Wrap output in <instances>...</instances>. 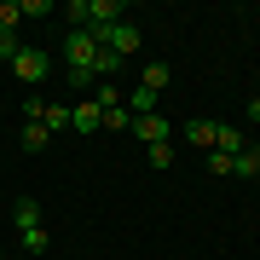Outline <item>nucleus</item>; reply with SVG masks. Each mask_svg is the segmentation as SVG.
Returning a JSON list of instances; mask_svg holds the SVG:
<instances>
[{
	"label": "nucleus",
	"instance_id": "1",
	"mask_svg": "<svg viewBox=\"0 0 260 260\" xmlns=\"http://www.w3.org/2000/svg\"><path fill=\"white\" fill-rule=\"evenodd\" d=\"M64 64H70V81L75 87H93V64H99V41L87 29H70L64 35Z\"/></svg>",
	"mask_w": 260,
	"mask_h": 260
},
{
	"label": "nucleus",
	"instance_id": "2",
	"mask_svg": "<svg viewBox=\"0 0 260 260\" xmlns=\"http://www.w3.org/2000/svg\"><path fill=\"white\" fill-rule=\"evenodd\" d=\"M99 47H104V52H116V58H133V52H139V23H127V18L110 23V29L99 35Z\"/></svg>",
	"mask_w": 260,
	"mask_h": 260
},
{
	"label": "nucleus",
	"instance_id": "3",
	"mask_svg": "<svg viewBox=\"0 0 260 260\" xmlns=\"http://www.w3.org/2000/svg\"><path fill=\"white\" fill-rule=\"evenodd\" d=\"M133 133H139L145 145H168L174 139V121H168L162 110H150V116H133Z\"/></svg>",
	"mask_w": 260,
	"mask_h": 260
},
{
	"label": "nucleus",
	"instance_id": "4",
	"mask_svg": "<svg viewBox=\"0 0 260 260\" xmlns=\"http://www.w3.org/2000/svg\"><path fill=\"white\" fill-rule=\"evenodd\" d=\"M12 70H18V81H29V87L47 81V52H41V47H23L18 58H12Z\"/></svg>",
	"mask_w": 260,
	"mask_h": 260
},
{
	"label": "nucleus",
	"instance_id": "5",
	"mask_svg": "<svg viewBox=\"0 0 260 260\" xmlns=\"http://www.w3.org/2000/svg\"><path fill=\"white\" fill-rule=\"evenodd\" d=\"M104 127V110H99V99H81V104H70V133H99Z\"/></svg>",
	"mask_w": 260,
	"mask_h": 260
},
{
	"label": "nucleus",
	"instance_id": "6",
	"mask_svg": "<svg viewBox=\"0 0 260 260\" xmlns=\"http://www.w3.org/2000/svg\"><path fill=\"white\" fill-rule=\"evenodd\" d=\"M18 243H23V254H29V260H47V249H52V243H47V225H23Z\"/></svg>",
	"mask_w": 260,
	"mask_h": 260
},
{
	"label": "nucleus",
	"instance_id": "7",
	"mask_svg": "<svg viewBox=\"0 0 260 260\" xmlns=\"http://www.w3.org/2000/svg\"><path fill=\"white\" fill-rule=\"evenodd\" d=\"M214 127H220V121H208V116L185 121V145H197V150H214Z\"/></svg>",
	"mask_w": 260,
	"mask_h": 260
},
{
	"label": "nucleus",
	"instance_id": "8",
	"mask_svg": "<svg viewBox=\"0 0 260 260\" xmlns=\"http://www.w3.org/2000/svg\"><path fill=\"white\" fill-rule=\"evenodd\" d=\"M232 174H243V179H260V150H254V145H243L237 156H232Z\"/></svg>",
	"mask_w": 260,
	"mask_h": 260
},
{
	"label": "nucleus",
	"instance_id": "9",
	"mask_svg": "<svg viewBox=\"0 0 260 260\" xmlns=\"http://www.w3.org/2000/svg\"><path fill=\"white\" fill-rule=\"evenodd\" d=\"M168 75H174V70H168V64H145V70H139V87H145V93H156V99H162V87H168Z\"/></svg>",
	"mask_w": 260,
	"mask_h": 260
},
{
	"label": "nucleus",
	"instance_id": "10",
	"mask_svg": "<svg viewBox=\"0 0 260 260\" xmlns=\"http://www.w3.org/2000/svg\"><path fill=\"white\" fill-rule=\"evenodd\" d=\"M12 220H18V232L23 225H41V203L35 197H18V203H12Z\"/></svg>",
	"mask_w": 260,
	"mask_h": 260
},
{
	"label": "nucleus",
	"instance_id": "11",
	"mask_svg": "<svg viewBox=\"0 0 260 260\" xmlns=\"http://www.w3.org/2000/svg\"><path fill=\"white\" fill-rule=\"evenodd\" d=\"M41 127H47V133H64L70 127V110H64V104H47V110H41Z\"/></svg>",
	"mask_w": 260,
	"mask_h": 260
},
{
	"label": "nucleus",
	"instance_id": "12",
	"mask_svg": "<svg viewBox=\"0 0 260 260\" xmlns=\"http://www.w3.org/2000/svg\"><path fill=\"white\" fill-rule=\"evenodd\" d=\"M214 150L237 156V150H243V133H237V127H214Z\"/></svg>",
	"mask_w": 260,
	"mask_h": 260
},
{
	"label": "nucleus",
	"instance_id": "13",
	"mask_svg": "<svg viewBox=\"0 0 260 260\" xmlns=\"http://www.w3.org/2000/svg\"><path fill=\"white\" fill-rule=\"evenodd\" d=\"M47 139L52 133L41 127V121H23V150H47Z\"/></svg>",
	"mask_w": 260,
	"mask_h": 260
},
{
	"label": "nucleus",
	"instance_id": "14",
	"mask_svg": "<svg viewBox=\"0 0 260 260\" xmlns=\"http://www.w3.org/2000/svg\"><path fill=\"white\" fill-rule=\"evenodd\" d=\"M156 110V93H145V87H133V99H127V116H150Z\"/></svg>",
	"mask_w": 260,
	"mask_h": 260
},
{
	"label": "nucleus",
	"instance_id": "15",
	"mask_svg": "<svg viewBox=\"0 0 260 260\" xmlns=\"http://www.w3.org/2000/svg\"><path fill=\"white\" fill-rule=\"evenodd\" d=\"M145 162L150 168H174V139L168 145H145Z\"/></svg>",
	"mask_w": 260,
	"mask_h": 260
},
{
	"label": "nucleus",
	"instance_id": "16",
	"mask_svg": "<svg viewBox=\"0 0 260 260\" xmlns=\"http://www.w3.org/2000/svg\"><path fill=\"white\" fill-rule=\"evenodd\" d=\"M23 23V6H18V0H6V6H0V29H6V35H12V29H18Z\"/></svg>",
	"mask_w": 260,
	"mask_h": 260
},
{
	"label": "nucleus",
	"instance_id": "17",
	"mask_svg": "<svg viewBox=\"0 0 260 260\" xmlns=\"http://www.w3.org/2000/svg\"><path fill=\"white\" fill-rule=\"evenodd\" d=\"M208 174L225 179V174H232V156H225V150H208Z\"/></svg>",
	"mask_w": 260,
	"mask_h": 260
},
{
	"label": "nucleus",
	"instance_id": "18",
	"mask_svg": "<svg viewBox=\"0 0 260 260\" xmlns=\"http://www.w3.org/2000/svg\"><path fill=\"white\" fill-rule=\"evenodd\" d=\"M116 70H121V58H116V52H104V47H99V64H93V75H116Z\"/></svg>",
	"mask_w": 260,
	"mask_h": 260
},
{
	"label": "nucleus",
	"instance_id": "19",
	"mask_svg": "<svg viewBox=\"0 0 260 260\" xmlns=\"http://www.w3.org/2000/svg\"><path fill=\"white\" fill-rule=\"evenodd\" d=\"M18 52H23V47H18V35H6V29H0V64H12Z\"/></svg>",
	"mask_w": 260,
	"mask_h": 260
},
{
	"label": "nucleus",
	"instance_id": "20",
	"mask_svg": "<svg viewBox=\"0 0 260 260\" xmlns=\"http://www.w3.org/2000/svg\"><path fill=\"white\" fill-rule=\"evenodd\" d=\"M18 6H23V18H52V6H47V0H18Z\"/></svg>",
	"mask_w": 260,
	"mask_h": 260
},
{
	"label": "nucleus",
	"instance_id": "21",
	"mask_svg": "<svg viewBox=\"0 0 260 260\" xmlns=\"http://www.w3.org/2000/svg\"><path fill=\"white\" fill-rule=\"evenodd\" d=\"M104 127H133V116H127V110L116 104V110H104Z\"/></svg>",
	"mask_w": 260,
	"mask_h": 260
},
{
	"label": "nucleus",
	"instance_id": "22",
	"mask_svg": "<svg viewBox=\"0 0 260 260\" xmlns=\"http://www.w3.org/2000/svg\"><path fill=\"white\" fill-rule=\"evenodd\" d=\"M249 121H260V99H249Z\"/></svg>",
	"mask_w": 260,
	"mask_h": 260
},
{
	"label": "nucleus",
	"instance_id": "23",
	"mask_svg": "<svg viewBox=\"0 0 260 260\" xmlns=\"http://www.w3.org/2000/svg\"><path fill=\"white\" fill-rule=\"evenodd\" d=\"M0 260H12V254H0Z\"/></svg>",
	"mask_w": 260,
	"mask_h": 260
},
{
	"label": "nucleus",
	"instance_id": "24",
	"mask_svg": "<svg viewBox=\"0 0 260 260\" xmlns=\"http://www.w3.org/2000/svg\"><path fill=\"white\" fill-rule=\"evenodd\" d=\"M254 203H260V197H254Z\"/></svg>",
	"mask_w": 260,
	"mask_h": 260
},
{
	"label": "nucleus",
	"instance_id": "25",
	"mask_svg": "<svg viewBox=\"0 0 260 260\" xmlns=\"http://www.w3.org/2000/svg\"><path fill=\"white\" fill-rule=\"evenodd\" d=\"M254 99H260V93H254Z\"/></svg>",
	"mask_w": 260,
	"mask_h": 260
}]
</instances>
